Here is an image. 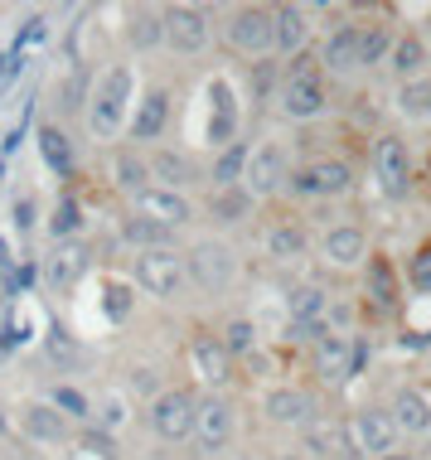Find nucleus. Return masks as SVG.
<instances>
[{
  "instance_id": "f8f14e48",
  "label": "nucleus",
  "mask_w": 431,
  "mask_h": 460,
  "mask_svg": "<svg viewBox=\"0 0 431 460\" xmlns=\"http://www.w3.org/2000/svg\"><path fill=\"white\" fill-rule=\"evenodd\" d=\"M311 368L320 383H349L354 373L364 368V344L344 340V334H320V340L311 344Z\"/></svg>"
},
{
  "instance_id": "6ab92c4d",
  "label": "nucleus",
  "mask_w": 431,
  "mask_h": 460,
  "mask_svg": "<svg viewBox=\"0 0 431 460\" xmlns=\"http://www.w3.org/2000/svg\"><path fill=\"white\" fill-rule=\"evenodd\" d=\"M383 68L402 83V88L431 78V44L422 40V34H392V49H388V64Z\"/></svg>"
},
{
  "instance_id": "ea45409f",
  "label": "nucleus",
  "mask_w": 431,
  "mask_h": 460,
  "mask_svg": "<svg viewBox=\"0 0 431 460\" xmlns=\"http://www.w3.org/2000/svg\"><path fill=\"white\" fill-rule=\"evenodd\" d=\"M15 73H20V54L0 58V88H10V83H15Z\"/></svg>"
},
{
  "instance_id": "393cba45",
  "label": "nucleus",
  "mask_w": 431,
  "mask_h": 460,
  "mask_svg": "<svg viewBox=\"0 0 431 460\" xmlns=\"http://www.w3.org/2000/svg\"><path fill=\"white\" fill-rule=\"evenodd\" d=\"M301 456H305V460H354L349 431H344L339 421H311V427H305Z\"/></svg>"
},
{
  "instance_id": "a211bd4d",
  "label": "nucleus",
  "mask_w": 431,
  "mask_h": 460,
  "mask_svg": "<svg viewBox=\"0 0 431 460\" xmlns=\"http://www.w3.org/2000/svg\"><path fill=\"white\" fill-rule=\"evenodd\" d=\"M262 417L272 421V427H311V421H315V397L305 388L281 383V388L262 393Z\"/></svg>"
},
{
  "instance_id": "dca6fc26",
  "label": "nucleus",
  "mask_w": 431,
  "mask_h": 460,
  "mask_svg": "<svg viewBox=\"0 0 431 460\" xmlns=\"http://www.w3.org/2000/svg\"><path fill=\"white\" fill-rule=\"evenodd\" d=\"M184 354H189V368H194V378H199L204 388H214V393L228 388V378H233V354L218 344V334H194Z\"/></svg>"
},
{
  "instance_id": "4468645a",
  "label": "nucleus",
  "mask_w": 431,
  "mask_h": 460,
  "mask_svg": "<svg viewBox=\"0 0 431 460\" xmlns=\"http://www.w3.org/2000/svg\"><path fill=\"white\" fill-rule=\"evenodd\" d=\"M88 267H92V257H88V247H83V238L54 243V247H48V257H44V286H48V291H58V296H68L73 286H83Z\"/></svg>"
},
{
  "instance_id": "4be33fe9",
  "label": "nucleus",
  "mask_w": 431,
  "mask_h": 460,
  "mask_svg": "<svg viewBox=\"0 0 431 460\" xmlns=\"http://www.w3.org/2000/svg\"><path fill=\"white\" fill-rule=\"evenodd\" d=\"M170 127V93L165 88H151V93H141L136 97V107H131V121H127V136L131 141H160Z\"/></svg>"
},
{
  "instance_id": "5701e85b",
  "label": "nucleus",
  "mask_w": 431,
  "mask_h": 460,
  "mask_svg": "<svg viewBox=\"0 0 431 460\" xmlns=\"http://www.w3.org/2000/svg\"><path fill=\"white\" fill-rule=\"evenodd\" d=\"M184 267H189V281L204 286V291H224V286L233 281V271H238L233 252H228V247H218V243L194 247V252L184 257Z\"/></svg>"
},
{
  "instance_id": "58836bf2",
  "label": "nucleus",
  "mask_w": 431,
  "mask_h": 460,
  "mask_svg": "<svg viewBox=\"0 0 431 460\" xmlns=\"http://www.w3.org/2000/svg\"><path fill=\"white\" fill-rule=\"evenodd\" d=\"M408 281H412V291L431 296V238L412 252V262H408Z\"/></svg>"
},
{
  "instance_id": "9d476101",
  "label": "nucleus",
  "mask_w": 431,
  "mask_h": 460,
  "mask_svg": "<svg viewBox=\"0 0 431 460\" xmlns=\"http://www.w3.org/2000/svg\"><path fill=\"white\" fill-rule=\"evenodd\" d=\"M368 165H374V180L388 199H402L412 190V151L402 136H392V131L378 136L374 151H368Z\"/></svg>"
},
{
  "instance_id": "f257e3e1",
  "label": "nucleus",
  "mask_w": 431,
  "mask_h": 460,
  "mask_svg": "<svg viewBox=\"0 0 431 460\" xmlns=\"http://www.w3.org/2000/svg\"><path fill=\"white\" fill-rule=\"evenodd\" d=\"M136 107V68L131 64H107L97 73L88 102H83V121H88L92 141H121Z\"/></svg>"
},
{
  "instance_id": "72a5a7b5",
  "label": "nucleus",
  "mask_w": 431,
  "mask_h": 460,
  "mask_svg": "<svg viewBox=\"0 0 431 460\" xmlns=\"http://www.w3.org/2000/svg\"><path fill=\"white\" fill-rule=\"evenodd\" d=\"M78 228H83V204L73 194H64L54 204V214H48V233H54V243H68L78 238Z\"/></svg>"
},
{
  "instance_id": "ddd939ff",
  "label": "nucleus",
  "mask_w": 431,
  "mask_h": 460,
  "mask_svg": "<svg viewBox=\"0 0 431 460\" xmlns=\"http://www.w3.org/2000/svg\"><path fill=\"white\" fill-rule=\"evenodd\" d=\"M286 184H291V160H286V151H281L277 141L252 146L248 175H242V190H248L257 204H262V199H272L277 190H286Z\"/></svg>"
},
{
  "instance_id": "aec40b11",
  "label": "nucleus",
  "mask_w": 431,
  "mask_h": 460,
  "mask_svg": "<svg viewBox=\"0 0 431 460\" xmlns=\"http://www.w3.org/2000/svg\"><path fill=\"white\" fill-rule=\"evenodd\" d=\"M320 257H325L330 267H364L368 257H374V247H368V233L359 223H335V228H325V238H320Z\"/></svg>"
},
{
  "instance_id": "7ed1b4c3",
  "label": "nucleus",
  "mask_w": 431,
  "mask_h": 460,
  "mask_svg": "<svg viewBox=\"0 0 431 460\" xmlns=\"http://www.w3.org/2000/svg\"><path fill=\"white\" fill-rule=\"evenodd\" d=\"M277 111L286 121H320L330 111V93L320 83V68L311 64V54L291 58L286 64V78L277 88Z\"/></svg>"
},
{
  "instance_id": "c756f323",
  "label": "nucleus",
  "mask_w": 431,
  "mask_h": 460,
  "mask_svg": "<svg viewBox=\"0 0 431 460\" xmlns=\"http://www.w3.org/2000/svg\"><path fill=\"white\" fill-rule=\"evenodd\" d=\"M121 243H131L136 252H155V247H170V243H175V233L160 228V223H151V218H136V214H131L127 223H121Z\"/></svg>"
},
{
  "instance_id": "1a4fd4ad",
  "label": "nucleus",
  "mask_w": 431,
  "mask_h": 460,
  "mask_svg": "<svg viewBox=\"0 0 431 460\" xmlns=\"http://www.w3.org/2000/svg\"><path fill=\"white\" fill-rule=\"evenodd\" d=\"M160 15H165V44L184 58L204 54L214 40V10L208 5H165Z\"/></svg>"
},
{
  "instance_id": "a878e982",
  "label": "nucleus",
  "mask_w": 431,
  "mask_h": 460,
  "mask_svg": "<svg viewBox=\"0 0 431 460\" xmlns=\"http://www.w3.org/2000/svg\"><path fill=\"white\" fill-rule=\"evenodd\" d=\"M248 155H252V146H248V141H228L224 151H218L214 170H208L214 190H238L242 175H248Z\"/></svg>"
},
{
  "instance_id": "6e6552de",
  "label": "nucleus",
  "mask_w": 431,
  "mask_h": 460,
  "mask_svg": "<svg viewBox=\"0 0 431 460\" xmlns=\"http://www.w3.org/2000/svg\"><path fill=\"white\" fill-rule=\"evenodd\" d=\"M224 40L233 54L267 58L272 54V5H238L224 20Z\"/></svg>"
},
{
  "instance_id": "37998d69",
  "label": "nucleus",
  "mask_w": 431,
  "mask_h": 460,
  "mask_svg": "<svg viewBox=\"0 0 431 460\" xmlns=\"http://www.w3.org/2000/svg\"><path fill=\"white\" fill-rule=\"evenodd\" d=\"M427 30H431V15H427Z\"/></svg>"
},
{
  "instance_id": "c9c22d12",
  "label": "nucleus",
  "mask_w": 431,
  "mask_h": 460,
  "mask_svg": "<svg viewBox=\"0 0 431 460\" xmlns=\"http://www.w3.org/2000/svg\"><path fill=\"white\" fill-rule=\"evenodd\" d=\"M218 344L233 354V358H248L252 349H257V325L248 315H238V320H228L224 325V334H218Z\"/></svg>"
},
{
  "instance_id": "e433bc0d",
  "label": "nucleus",
  "mask_w": 431,
  "mask_h": 460,
  "mask_svg": "<svg viewBox=\"0 0 431 460\" xmlns=\"http://www.w3.org/2000/svg\"><path fill=\"white\" fill-rule=\"evenodd\" d=\"M368 296H374L378 305H392L398 301V277H392V267L383 262V257H368Z\"/></svg>"
},
{
  "instance_id": "cd10ccee",
  "label": "nucleus",
  "mask_w": 431,
  "mask_h": 460,
  "mask_svg": "<svg viewBox=\"0 0 431 460\" xmlns=\"http://www.w3.org/2000/svg\"><path fill=\"white\" fill-rule=\"evenodd\" d=\"M257 208V199L242 190H214V199H208V214H214V223H224V228H233V223H248Z\"/></svg>"
},
{
  "instance_id": "c85d7f7f",
  "label": "nucleus",
  "mask_w": 431,
  "mask_h": 460,
  "mask_svg": "<svg viewBox=\"0 0 431 460\" xmlns=\"http://www.w3.org/2000/svg\"><path fill=\"white\" fill-rule=\"evenodd\" d=\"M151 184L184 194V190L194 184V165H189L184 155H175V151H160V155H151Z\"/></svg>"
},
{
  "instance_id": "0eeeda50",
  "label": "nucleus",
  "mask_w": 431,
  "mask_h": 460,
  "mask_svg": "<svg viewBox=\"0 0 431 460\" xmlns=\"http://www.w3.org/2000/svg\"><path fill=\"white\" fill-rule=\"evenodd\" d=\"M233 437H238V412H233V402L224 393H208L199 397V412H194V431L189 441L199 446V456H224Z\"/></svg>"
},
{
  "instance_id": "b1692460",
  "label": "nucleus",
  "mask_w": 431,
  "mask_h": 460,
  "mask_svg": "<svg viewBox=\"0 0 431 460\" xmlns=\"http://www.w3.org/2000/svg\"><path fill=\"white\" fill-rule=\"evenodd\" d=\"M392 412V427H398V437H431V393L422 388H398L388 402Z\"/></svg>"
},
{
  "instance_id": "423d86ee",
  "label": "nucleus",
  "mask_w": 431,
  "mask_h": 460,
  "mask_svg": "<svg viewBox=\"0 0 431 460\" xmlns=\"http://www.w3.org/2000/svg\"><path fill=\"white\" fill-rule=\"evenodd\" d=\"M344 431H349L354 456H364V460H383L392 451H402V437H398V427H392L388 407H359V412L344 421Z\"/></svg>"
},
{
  "instance_id": "bb28decb",
  "label": "nucleus",
  "mask_w": 431,
  "mask_h": 460,
  "mask_svg": "<svg viewBox=\"0 0 431 460\" xmlns=\"http://www.w3.org/2000/svg\"><path fill=\"white\" fill-rule=\"evenodd\" d=\"M262 243H267V257H277V262H301L305 247H311L301 223H272Z\"/></svg>"
},
{
  "instance_id": "2f4dec72",
  "label": "nucleus",
  "mask_w": 431,
  "mask_h": 460,
  "mask_svg": "<svg viewBox=\"0 0 431 460\" xmlns=\"http://www.w3.org/2000/svg\"><path fill=\"white\" fill-rule=\"evenodd\" d=\"M40 160L54 175H68L73 170V141L58 127H40Z\"/></svg>"
},
{
  "instance_id": "4c0bfd02",
  "label": "nucleus",
  "mask_w": 431,
  "mask_h": 460,
  "mask_svg": "<svg viewBox=\"0 0 431 460\" xmlns=\"http://www.w3.org/2000/svg\"><path fill=\"white\" fill-rule=\"evenodd\" d=\"M398 107H402V117H412V121H431V78L408 83V88L398 93Z\"/></svg>"
},
{
  "instance_id": "39448f33",
  "label": "nucleus",
  "mask_w": 431,
  "mask_h": 460,
  "mask_svg": "<svg viewBox=\"0 0 431 460\" xmlns=\"http://www.w3.org/2000/svg\"><path fill=\"white\" fill-rule=\"evenodd\" d=\"M291 194H301V199H344L354 190V165L349 160H339V155H320V160H305V165H295L291 170V184H286Z\"/></svg>"
},
{
  "instance_id": "412c9836",
  "label": "nucleus",
  "mask_w": 431,
  "mask_h": 460,
  "mask_svg": "<svg viewBox=\"0 0 431 460\" xmlns=\"http://www.w3.org/2000/svg\"><path fill=\"white\" fill-rule=\"evenodd\" d=\"M305 44H311V10L272 5V54L277 58H301Z\"/></svg>"
},
{
  "instance_id": "7c9ffc66",
  "label": "nucleus",
  "mask_w": 431,
  "mask_h": 460,
  "mask_svg": "<svg viewBox=\"0 0 431 460\" xmlns=\"http://www.w3.org/2000/svg\"><path fill=\"white\" fill-rule=\"evenodd\" d=\"M112 175H117V190H127L131 199H136L141 190H151V160L136 155V151H121L117 165H112Z\"/></svg>"
},
{
  "instance_id": "9b49d317",
  "label": "nucleus",
  "mask_w": 431,
  "mask_h": 460,
  "mask_svg": "<svg viewBox=\"0 0 431 460\" xmlns=\"http://www.w3.org/2000/svg\"><path fill=\"white\" fill-rule=\"evenodd\" d=\"M194 412H199V393L194 388H165L151 402V431L160 441H189Z\"/></svg>"
},
{
  "instance_id": "f3484780",
  "label": "nucleus",
  "mask_w": 431,
  "mask_h": 460,
  "mask_svg": "<svg viewBox=\"0 0 431 460\" xmlns=\"http://www.w3.org/2000/svg\"><path fill=\"white\" fill-rule=\"evenodd\" d=\"M131 208H136V218H151L160 223V228H184V223L194 218V204L189 194H175V190H160V184H151V190H141L136 199H131Z\"/></svg>"
},
{
  "instance_id": "20e7f679",
  "label": "nucleus",
  "mask_w": 431,
  "mask_h": 460,
  "mask_svg": "<svg viewBox=\"0 0 431 460\" xmlns=\"http://www.w3.org/2000/svg\"><path fill=\"white\" fill-rule=\"evenodd\" d=\"M131 281H136V291L155 296V301H175L184 286H189V267H184V257L175 247H155V252H136Z\"/></svg>"
},
{
  "instance_id": "79ce46f5",
  "label": "nucleus",
  "mask_w": 431,
  "mask_h": 460,
  "mask_svg": "<svg viewBox=\"0 0 431 460\" xmlns=\"http://www.w3.org/2000/svg\"><path fill=\"white\" fill-rule=\"evenodd\" d=\"M281 460H305V456H281Z\"/></svg>"
},
{
  "instance_id": "f03ea898",
  "label": "nucleus",
  "mask_w": 431,
  "mask_h": 460,
  "mask_svg": "<svg viewBox=\"0 0 431 460\" xmlns=\"http://www.w3.org/2000/svg\"><path fill=\"white\" fill-rule=\"evenodd\" d=\"M388 49H392V30H383V24H339L320 49V64L330 73H364V68H383Z\"/></svg>"
},
{
  "instance_id": "a19ab883",
  "label": "nucleus",
  "mask_w": 431,
  "mask_h": 460,
  "mask_svg": "<svg viewBox=\"0 0 431 460\" xmlns=\"http://www.w3.org/2000/svg\"><path fill=\"white\" fill-rule=\"evenodd\" d=\"M383 460H417V456H408V451H392V456H383Z\"/></svg>"
},
{
  "instance_id": "2eb2a0df",
  "label": "nucleus",
  "mask_w": 431,
  "mask_h": 460,
  "mask_svg": "<svg viewBox=\"0 0 431 460\" xmlns=\"http://www.w3.org/2000/svg\"><path fill=\"white\" fill-rule=\"evenodd\" d=\"M20 431L30 437L34 446H68L73 441V427H68V417L58 412V407H48L44 397H34V402H20Z\"/></svg>"
},
{
  "instance_id": "f704fd0d",
  "label": "nucleus",
  "mask_w": 431,
  "mask_h": 460,
  "mask_svg": "<svg viewBox=\"0 0 431 460\" xmlns=\"http://www.w3.org/2000/svg\"><path fill=\"white\" fill-rule=\"evenodd\" d=\"M44 402L58 407V412L73 417V421H92V397L83 393V388H68V383H58V388H48Z\"/></svg>"
},
{
  "instance_id": "473e14b6",
  "label": "nucleus",
  "mask_w": 431,
  "mask_h": 460,
  "mask_svg": "<svg viewBox=\"0 0 431 460\" xmlns=\"http://www.w3.org/2000/svg\"><path fill=\"white\" fill-rule=\"evenodd\" d=\"M127 421H131V412H127V397H121V393H107L102 402H92V421H88L92 431H102V437H117Z\"/></svg>"
}]
</instances>
